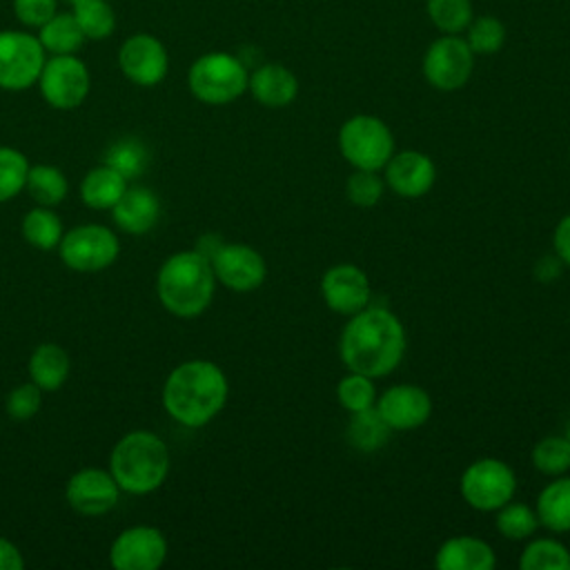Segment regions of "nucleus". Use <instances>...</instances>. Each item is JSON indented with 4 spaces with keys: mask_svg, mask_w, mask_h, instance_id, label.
<instances>
[{
    "mask_svg": "<svg viewBox=\"0 0 570 570\" xmlns=\"http://www.w3.org/2000/svg\"><path fill=\"white\" fill-rule=\"evenodd\" d=\"M167 443L149 430H131L111 450L109 472L129 494H149L163 485L169 474Z\"/></svg>",
    "mask_w": 570,
    "mask_h": 570,
    "instance_id": "obj_4",
    "label": "nucleus"
},
{
    "mask_svg": "<svg viewBox=\"0 0 570 570\" xmlns=\"http://www.w3.org/2000/svg\"><path fill=\"white\" fill-rule=\"evenodd\" d=\"M47 51L29 31H0V89L22 91L38 82Z\"/></svg>",
    "mask_w": 570,
    "mask_h": 570,
    "instance_id": "obj_9",
    "label": "nucleus"
},
{
    "mask_svg": "<svg viewBox=\"0 0 570 570\" xmlns=\"http://www.w3.org/2000/svg\"><path fill=\"white\" fill-rule=\"evenodd\" d=\"M390 434H392V430L387 428V423L379 416V412L374 407L350 414L345 436L354 450L376 452L387 443Z\"/></svg>",
    "mask_w": 570,
    "mask_h": 570,
    "instance_id": "obj_27",
    "label": "nucleus"
},
{
    "mask_svg": "<svg viewBox=\"0 0 570 570\" xmlns=\"http://www.w3.org/2000/svg\"><path fill=\"white\" fill-rule=\"evenodd\" d=\"M42 403V390L29 381L22 385H16L7 396V414L13 421H27L38 414Z\"/></svg>",
    "mask_w": 570,
    "mask_h": 570,
    "instance_id": "obj_39",
    "label": "nucleus"
},
{
    "mask_svg": "<svg viewBox=\"0 0 570 570\" xmlns=\"http://www.w3.org/2000/svg\"><path fill=\"white\" fill-rule=\"evenodd\" d=\"M374 410L392 432H412L432 416V396L421 385L396 383L376 396Z\"/></svg>",
    "mask_w": 570,
    "mask_h": 570,
    "instance_id": "obj_13",
    "label": "nucleus"
},
{
    "mask_svg": "<svg viewBox=\"0 0 570 570\" xmlns=\"http://www.w3.org/2000/svg\"><path fill=\"white\" fill-rule=\"evenodd\" d=\"M62 220L58 218V214L51 207H33L24 214L22 218V236L29 245L49 252L56 249L62 240Z\"/></svg>",
    "mask_w": 570,
    "mask_h": 570,
    "instance_id": "obj_28",
    "label": "nucleus"
},
{
    "mask_svg": "<svg viewBox=\"0 0 570 570\" xmlns=\"http://www.w3.org/2000/svg\"><path fill=\"white\" fill-rule=\"evenodd\" d=\"M381 171L385 187L405 200L425 196L436 183L434 160L419 149L394 151Z\"/></svg>",
    "mask_w": 570,
    "mask_h": 570,
    "instance_id": "obj_18",
    "label": "nucleus"
},
{
    "mask_svg": "<svg viewBox=\"0 0 570 570\" xmlns=\"http://www.w3.org/2000/svg\"><path fill=\"white\" fill-rule=\"evenodd\" d=\"M539 523L557 534L570 532V476L559 474L541 488L534 503Z\"/></svg>",
    "mask_w": 570,
    "mask_h": 570,
    "instance_id": "obj_22",
    "label": "nucleus"
},
{
    "mask_svg": "<svg viewBox=\"0 0 570 570\" xmlns=\"http://www.w3.org/2000/svg\"><path fill=\"white\" fill-rule=\"evenodd\" d=\"M425 9L441 33H463L472 22V0H428Z\"/></svg>",
    "mask_w": 570,
    "mask_h": 570,
    "instance_id": "obj_36",
    "label": "nucleus"
},
{
    "mask_svg": "<svg viewBox=\"0 0 570 570\" xmlns=\"http://www.w3.org/2000/svg\"><path fill=\"white\" fill-rule=\"evenodd\" d=\"M568 165H570V147H568Z\"/></svg>",
    "mask_w": 570,
    "mask_h": 570,
    "instance_id": "obj_47",
    "label": "nucleus"
},
{
    "mask_svg": "<svg viewBox=\"0 0 570 570\" xmlns=\"http://www.w3.org/2000/svg\"><path fill=\"white\" fill-rule=\"evenodd\" d=\"M29 160L13 147H0V203L11 200L24 189Z\"/></svg>",
    "mask_w": 570,
    "mask_h": 570,
    "instance_id": "obj_37",
    "label": "nucleus"
},
{
    "mask_svg": "<svg viewBox=\"0 0 570 570\" xmlns=\"http://www.w3.org/2000/svg\"><path fill=\"white\" fill-rule=\"evenodd\" d=\"M73 16L87 40H102L116 29V13L107 0H82L73 4Z\"/></svg>",
    "mask_w": 570,
    "mask_h": 570,
    "instance_id": "obj_32",
    "label": "nucleus"
},
{
    "mask_svg": "<svg viewBox=\"0 0 570 570\" xmlns=\"http://www.w3.org/2000/svg\"><path fill=\"white\" fill-rule=\"evenodd\" d=\"M552 254L563 263V267H570V212L561 216L552 229Z\"/></svg>",
    "mask_w": 570,
    "mask_h": 570,
    "instance_id": "obj_41",
    "label": "nucleus"
},
{
    "mask_svg": "<svg viewBox=\"0 0 570 570\" xmlns=\"http://www.w3.org/2000/svg\"><path fill=\"white\" fill-rule=\"evenodd\" d=\"M247 65L227 51H209L196 58L187 71L191 96L205 105H229L247 91Z\"/></svg>",
    "mask_w": 570,
    "mask_h": 570,
    "instance_id": "obj_5",
    "label": "nucleus"
},
{
    "mask_svg": "<svg viewBox=\"0 0 570 570\" xmlns=\"http://www.w3.org/2000/svg\"><path fill=\"white\" fill-rule=\"evenodd\" d=\"M27 370H29V379L42 392H53V390H60L69 379L71 361L65 347L56 343H42L31 352Z\"/></svg>",
    "mask_w": 570,
    "mask_h": 570,
    "instance_id": "obj_23",
    "label": "nucleus"
},
{
    "mask_svg": "<svg viewBox=\"0 0 570 570\" xmlns=\"http://www.w3.org/2000/svg\"><path fill=\"white\" fill-rule=\"evenodd\" d=\"M407 336L401 318L381 305L347 316L338 336V356L350 372L370 379L390 376L403 361Z\"/></svg>",
    "mask_w": 570,
    "mask_h": 570,
    "instance_id": "obj_1",
    "label": "nucleus"
},
{
    "mask_svg": "<svg viewBox=\"0 0 570 570\" xmlns=\"http://www.w3.org/2000/svg\"><path fill=\"white\" fill-rule=\"evenodd\" d=\"M321 298L327 309L341 316H352L370 305L372 285L358 265L336 263L321 276Z\"/></svg>",
    "mask_w": 570,
    "mask_h": 570,
    "instance_id": "obj_15",
    "label": "nucleus"
},
{
    "mask_svg": "<svg viewBox=\"0 0 570 570\" xmlns=\"http://www.w3.org/2000/svg\"><path fill=\"white\" fill-rule=\"evenodd\" d=\"M127 189V178L107 163L89 169L80 183V198L91 209H111Z\"/></svg>",
    "mask_w": 570,
    "mask_h": 570,
    "instance_id": "obj_24",
    "label": "nucleus"
},
{
    "mask_svg": "<svg viewBox=\"0 0 570 570\" xmlns=\"http://www.w3.org/2000/svg\"><path fill=\"white\" fill-rule=\"evenodd\" d=\"M165 557L167 539L154 525H131L109 548V563L116 570H156L165 563Z\"/></svg>",
    "mask_w": 570,
    "mask_h": 570,
    "instance_id": "obj_14",
    "label": "nucleus"
},
{
    "mask_svg": "<svg viewBox=\"0 0 570 570\" xmlns=\"http://www.w3.org/2000/svg\"><path fill=\"white\" fill-rule=\"evenodd\" d=\"M38 87L47 105L53 109H76L89 96V69L76 53L51 56L45 60Z\"/></svg>",
    "mask_w": 570,
    "mask_h": 570,
    "instance_id": "obj_11",
    "label": "nucleus"
},
{
    "mask_svg": "<svg viewBox=\"0 0 570 570\" xmlns=\"http://www.w3.org/2000/svg\"><path fill=\"white\" fill-rule=\"evenodd\" d=\"M209 263L216 283L238 294L258 289L267 276V263L263 254L247 243H223Z\"/></svg>",
    "mask_w": 570,
    "mask_h": 570,
    "instance_id": "obj_12",
    "label": "nucleus"
},
{
    "mask_svg": "<svg viewBox=\"0 0 570 570\" xmlns=\"http://www.w3.org/2000/svg\"><path fill=\"white\" fill-rule=\"evenodd\" d=\"M494 528L508 541H525L541 528V523L532 505H525L521 501H508L497 510Z\"/></svg>",
    "mask_w": 570,
    "mask_h": 570,
    "instance_id": "obj_30",
    "label": "nucleus"
},
{
    "mask_svg": "<svg viewBox=\"0 0 570 570\" xmlns=\"http://www.w3.org/2000/svg\"><path fill=\"white\" fill-rule=\"evenodd\" d=\"M338 151L352 169L381 171L394 154V134L387 122L372 114L350 116L336 136Z\"/></svg>",
    "mask_w": 570,
    "mask_h": 570,
    "instance_id": "obj_6",
    "label": "nucleus"
},
{
    "mask_svg": "<svg viewBox=\"0 0 570 570\" xmlns=\"http://www.w3.org/2000/svg\"><path fill=\"white\" fill-rule=\"evenodd\" d=\"M65 2H69V4H76V2H82V0H65Z\"/></svg>",
    "mask_w": 570,
    "mask_h": 570,
    "instance_id": "obj_46",
    "label": "nucleus"
},
{
    "mask_svg": "<svg viewBox=\"0 0 570 570\" xmlns=\"http://www.w3.org/2000/svg\"><path fill=\"white\" fill-rule=\"evenodd\" d=\"M474 71V53L459 33H443L430 42L423 56V76L439 91H456L468 85Z\"/></svg>",
    "mask_w": 570,
    "mask_h": 570,
    "instance_id": "obj_10",
    "label": "nucleus"
},
{
    "mask_svg": "<svg viewBox=\"0 0 570 570\" xmlns=\"http://www.w3.org/2000/svg\"><path fill=\"white\" fill-rule=\"evenodd\" d=\"M537 472L559 476L570 470V441L563 434H550L539 439L530 452Z\"/></svg>",
    "mask_w": 570,
    "mask_h": 570,
    "instance_id": "obj_31",
    "label": "nucleus"
},
{
    "mask_svg": "<svg viewBox=\"0 0 570 570\" xmlns=\"http://www.w3.org/2000/svg\"><path fill=\"white\" fill-rule=\"evenodd\" d=\"M13 13L24 27H42L56 13V0H13Z\"/></svg>",
    "mask_w": 570,
    "mask_h": 570,
    "instance_id": "obj_40",
    "label": "nucleus"
},
{
    "mask_svg": "<svg viewBox=\"0 0 570 570\" xmlns=\"http://www.w3.org/2000/svg\"><path fill=\"white\" fill-rule=\"evenodd\" d=\"M105 163L109 167H114L116 171H120L127 180L140 176L147 169L149 163V151L142 145V140L138 138H120L116 140L107 154H105Z\"/></svg>",
    "mask_w": 570,
    "mask_h": 570,
    "instance_id": "obj_34",
    "label": "nucleus"
},
{
    "mask_svg": "<svg viewBox=\"0 0 570 570\" xmlns=\"http://www.w3.org/2000/svg\"><path fill=\"white\" fill-rule=\"evenodd\" d=\"M24 568V559H22V552L20 548L0 537V570H22Z\"/></svg>",
    "mask_w": 570,
    "mask_h": 570,
    "instance_id": "obj_42",
    "label": "nucleus"
},
{
    "mask_svg": "<svg viewBox=\"0 0 570 570\" xmlns=\"http://www.w3.org/2000/svg\"><path fill=\"white\" fill-rule=\"evenodd\" d=\"M229 396V383L220 365L191 358L176 365L163 385L165 412L185 428H203L220 414Z\"/></svg>",
    "mask_w": 570,
    "mask_h": 570,
    "instance_id": "obj_2",
    "label": "nucleus"
},
{
    "mask_svg": "<svg viewBox=\"0 0 570 570\" xmlns=\"http://www.w3.org/2000/svg\"><path fill=\"white\" fill-rule=\"evenodd\" d=\"M434 566L439 570H494L497 552L481 537L456 534L439 546Z\"/></svg>",
    "mask_w": 570,
    "mask_h": 570,
    "instance_id": "obj_20",
    "label": "nucleus"
},
{
    "mask_svg": "<svg viewBox=\"0 0 570 570\" xmlns=\"http://www.w3.org/2000/svg\"><path fill=\"white\" fill-rule=\"evenodd\" d=\"M118 67L134 85L154 87L167 76L169 56L156 36L134 33L118 49Z\"/></svg>",
    "mask_w": 570,
    "mask_h": 570,
    "instance_id": "obj_16",
    "label": "nucleus"
},
{
    "mask_svg": "<svg viewBox=\"0 0 570 570\" xmlns=\"http://www.w3.org/2000/svg\"><path fill=\"white\" fill-rule=\"evenodd\" d=\"M561 269H563V263H561L554 254H548V256H543V258H539V261L534 263V276H537L541 283L554 281V278L561 274Z\"/></svg>",
    "mask_w": 570,
    "mask_h": 570,
    "instance_id": "obj_43",
    "label": "nucleus"
},
{
    "mask_svg": "<svg viewBox=\"0 0 570 570\" xmlns=\"http://www.w3.org/2000/svg\"><path fill=\"white\" fill-rule=\"evenodd\" d=\"M24 189L42 207H56L69 191L67 176L53 165H29Z\"/></svg>",
    "mask_w": 570,
    "mask_h": 570,
    "instance_id": "obj_29",
    "label": "nucleus"
},
{
    "mask_svg": "<svg viewBox=\"0 0 570 570\" xmlns=\"http://www.w3.org/2000/svg\"><path fill=\"white\" fill-rule=\"evenodd\" d=\"M216 292V276L212 263L196 249L171 254L158 269L156 294L160 305L178 316H200Z\"/></svg>",
    "mask_w": 570,
    "mask_h": 570,
    "instance_id": "obj_3",
    "label": "nucleus"
},
{
    "mask_svg": "<svg viewBox=\"0 0 570 570\" xmlns=\"http://www.w3.org/2000/svg\"><path fill=\"white\" fill-rule=\"evenodd\" d=\"M116 225L131 236L151 232L160 218V200L149 187H127L111 207Z\"/></svg>",
    "mask_w": 570,
    "mask_h": 570,
    "instance_id": "obj_21",
    "label": "nucleus"
},
{
    "mask_svg": "<svg viewBox=\"0 0 570 570\" xmlns=\"http://www.w3.org/2000/svg\"><path fill=\"white\" fill-rule=\"evenodd\" d=\"M385 194V180L381 171L354 169L345 180V196L356 207H374Z\"/></svg>",
    "mask_w": 570,
    "mask_h": 570,
    "instance_id": "obj_38",
    "label": "nucleus"
},
{
    "mask_svg": "<svg viewBox=\"0 0 570 570\" xmlns=\"http://www.w3.org/2000/svg\"><path fill=\"white\" fill-rule=\"evenodd\" d=\"M517 566L521 570H570V548L552 537H530Z\"/></svg>",
    "mask_w": 570,
    "mask_h": 570,
    "instance_id": "obj_26",
    "label": "nucleus"
},
{
    "mask_svg": "<svg viewBox=\"0 0 570 570\" xmlns=\"http://www.w3.org/2000/svg\"><path fill=\"white\" fill-rule=\"evenodd\" d=\"M247 91L258 105L281 109L296 100L298 78L281 62H263L249 73Z\"/></svg>",
    "mask_w": 570,
    "mask_h": 570,
    "instance_id": "obj_19",
    "label": "nucleus"
},
{
    "mask_svg": "<svg viewBox=\"0 0 570 570\" xmlns=\"http://www.w3.org/2000/svg\"><path fill=\"white\" fill-rule=\"evenodd\" d=\"M38 40L47 53L67 56V53H76L87 38L73 11H67V13L56 11L42 27H38Z\"/></svg>",
    "mask_w": 570,
    "mask_h": 570,
    "instance_id": "obj_25",
    "label": "nucleus"
},
{
    "mask_svg": "<svg viewBox=\"0 0 570 570\" xmlns=\"http://www.w3.org/2000/svg\"><path fill=\"white\" fill-rule=\"evenodd\" d=\"M508 38L505 24L497 16H479L465 29V42L470 45L472 53L476 56H492L503 49Z\"/></svg>",
    "mask_w": 570,
    "mask_h": 570,
    "instance_id": "obj_33",
    "label": "nucleus"
},
{
    "mask_svg": "<svg viewBox=\"0 0 570 570\" xmlns=\"http://www.w3.org/2000/svg\"><path fill=\"white\" fill-rule=\"evenodd\" d=\"M376 396L379 394H376L374 379L365 374L347 370V374L336 383V401L347 414L374 407Z\"/></svg>",
    "mask_w": 570,
    "mask_h": 570,
    "instance_id": "obj_35",
    "label": "nucleus"
},
{
    "mask_svg": "<svg viewBox=\"0 0 570 570\" xmlns=\"http://www.w3.org/2000/svg\"><path fill=\"white\" fill-rule=\"evenodd\" d=\"M223 243H225V240H220L218 236H214V234H205V236H200V238H198V243H196V247H194V249H196L198 254H203L207 261H212V256L218 252V247H220Z\"/></svg>",
    "mask_w": 570,
    "mask_h": 570,
    "instance_id": "obj_44",
    "label": "nucleus"
},
{
    "mask_svg": "<svg viewBox=\"0 0 570 570\" xmlns=\"http://www.w3.org/2000/svg\"><path fill=\"white\" fill-rule=\"evenodd\" d=\"M58 254L69 269L94 274L114 265L120 254V240L109 227L87 223L62 234Z\"/></svg>",
    "mask_w": 570,
    "mask_h": 570,
    "instance_id": "obj_8",
    "label": "nucleus"
},
{
    "mask_svg": "<svg viewBox=\"0 0 570 570\" xmlns=\"http://www.w3.org/2000/svg\"><path fill=\"white\" fill-rule=\"evenodd\" d=\"M517 474L497 456H481L472 461L459 479L461 499L479 512H497L501 505L514 499Z\"/></svg>",
    "mask_w": 570,
    "mask_h": 570,
    "instance_id": "obj_7",
    "label": "nucleus"
},
{
    "mask_svg": "<svg viewBox=\"0 0 570 570\" xmlns=\"http://www.w3.org/2000/svg\"><path fill=\"white\" fill-rule=\"evenodd\" d=\"M563 436L570 441V419H568V423H566V430H563Z\"/></svg>",
    "mask_w": 570,
    "mask_h": 570,
    "instance_id": "obj_45",
    "label": "nucleus"
},
{
    "mask_svg": "<svg viewBox=\"0 0 570 570\" xmlns=\"http://www.w3.org/2000/svg\"><path fill=\"white\" fill-rule=\"evenodd\" d=\"M120 485L109 470L102 468H82L69 476L65 497L67 503L85 517H100L114 510L120 497Z\"/></svg>",
    "mask_w": 570,
    "mask_h": 570,
    "instance_id": "obj_17",
    "label": "nucleus"
}]
</instances>
